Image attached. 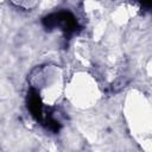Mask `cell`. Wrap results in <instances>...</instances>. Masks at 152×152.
Returning a JSON list of instances; mask_svg holds the SVG:
<instances>
[{"label": "cell", "mask_w": 152, "mask_h": 152, "mask_svg": "<svg viewBox=\"0 0 152 152\" xmlns=\"http://www.w3.org/2000/svg\"><path fill=\"white\" fill-rule=\"evenodd\" d=\"M43 24L46 28L59 27L68 36L75 33L77 28V21L75 17L69 12H58L50 14L43 19Z\"/></svg>", "instance_id": "1"}, {"label": "cell", "mask_w": 152, "mask_h": 152, "mask_svg": "<svg viewBox=\"0 0 152 152\" xmlns=\"http://www.w3.org/2000/svg\"><path fill=\"white\" fill-rule=\"evenodd\" d=\"M27 108L31 113V115L37 120V121H45V114H44V104L40 100L39 94L37 90L31 89L30 93L27 94Z\"/></svg>", "instance_id": "2"}, {"label": "cell", "mask_w": 152, "mask_h": 152, "mask_svg": "<svg viewBox=\"0 0 152 152\" xmlns=\"http://www.w3.org/2000/svg\"><path fill=\"white\" fill-rule=\"evenodd\" d=\"M139 2L145 8H152V0H139Z\"/></svg>", "instance_id": "3"}]
</instances>
